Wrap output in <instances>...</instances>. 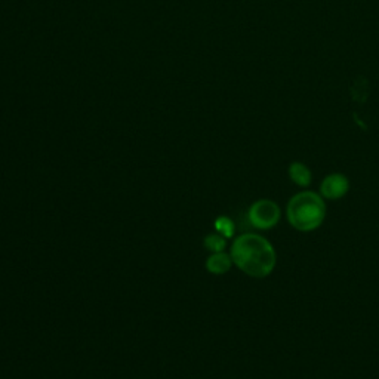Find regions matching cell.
I'll use <instances>...</instances> for the list:
<instances>
[{
  "mask_svg": "<svg viewBox=\"0 0 379 379\" xmlns=\"http://www.w3.org/2000/svg\"><path fill=\"white\" fill-rule=\"evenodd\" d=\"M233 264L254 279H264L277 264L275 249L266 237L255 233L239 236L232 246Z\"/></svg>",
  "mask_w": 379,
  "mask_h": 379,
  "instance_id": "1",
  "label": "cell"
},
{
  "mask_svg": "<svg viewBox=\"0 0 379 379\" xmlns=\"http://www.w3.org/2000/svg\"><path fill=\"white\" fill-rule=\"evenodd\" d=\"M286 216L296 232H314L323 224L326 218L325 199L314 191L298 193L289 200Z\"/></svg>",
  "mask_w": 379,
  "mask_h": 379,
  "instance_id": "2",
  "label": "cell"
},
{
  "mask_svg": "<svg viewBox=\"0 0 379 379\" xmlns=\"http://www.w3.org/2000/svg\"><path fill=\"white\" fill-rule=\"evenodd\" d=\"M248 218L252 227H255L257 229H270L279 224L282 211L280 206L275 202L270 199H262L250 206Z\"/></svg>",
  "mask_w": 379,
  "mask_h": 379,
  "instance_id": "3",
  "label": "cell"
},
{
  "mask_svg": "<svg viewBox=\"0 0 379 379\" xmlns=\"http://www.w3.org/2000/svg\"><path fill=\"white\" fill-rule=\"evenodd\" d=\"M350 191V181L342 174H330L320 184V196L328 200H339Z\"/></svg>",
  "mask_w": 379,
  "mask_h": 379,
  "instance_id": "4",
  "label": "cell"
},
{
  "mask_svg": "<svg viewBox=\"0 0 379 379\" xmlns=\"http://www.w3.org/2000/svg\"><path fill=\"white\" fill-rule=\"evenodd\" d=\"M289 178L298 187H308L312 184V170L303 162H293L289 166Z\"/></svg>",
  "mask_w": 379,
  "mask_h": 379,
  "instance_id": "5",
  "label": "cell"
},
{
  "mask_svg": "<svg viewBox=\"0 0 379 379\" xmlns=\"http://www.w3.org/2000/svg\"><path fill=\"white\" fill-rule=\"evenodd\" d=\"M232 255H227L224 252H215L213 255L209 257L208 262H206V267L213 274H224L232 268Z\"/></svg>",
  "mask_w": 379,
  "mask_h": 379,
  "instance_id": "6",
  "label": "cell"
},
{
  "mask_svg": "<svg viewBox=\"0 0 379 379\" xmlns=\"http://www.w3.org/2000/svg\"><path fill=\"white\" fill-rule=\"evenodd\" d=\"M215 227L218 229V233L224 237H232L234 233V224L232 223V220H228V218H225V216L218 218L216 223H215Z\"/></svg>",
  "mask_w": 379,
  "mask_h": 379,
  "instance_id": "7",
  "label": "cell"
},
{
  "mask_svg": "<svg viewBox=\"0 0 379 379\" xmlns=\"http://www.w3.org/2000/svg\"><path fill=\"white\" fill-rule=\"evenodd\" d=\"M206 248L213 250V252H223V249L225 248V237L221 234H211L206 237Z\"/></svg>",
  "mask_w": 379,
  "mask_h": 379,
  "instance_id": "8",
  "label": "cell"
}]
</instances>
